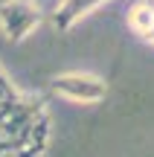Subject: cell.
I'll use <instances>...</instances> for the list:
<instances>
[{
	"instance_id": "277c9868",
	"label": "cell",
	"mask_w": 154,
	"mask_h": 157,
	"mask_svg": "<svg viewBox=\"0 0 154 157\" xmlns=\"http://www.w3.org/2000/svg\"><path fill=\"white\" fill-rule=\"evenodd\" d=\"M128 26L134 29L137 38H143L145 44L154 47V6L148 0H145V3H137L128 12Z\"/></svg>"
},
{
	"instance_id": "8992f818",
	"label": "cell",
	"mask_w": 154,
	"mask_h": 157,
	"mask_svg": "<svg viewBox=\"0 0 154 157\" xmlns=\"http://www.w3.org/2000/svg\"><path fill=\"white\" fill-rule=\"evenodd\" d=\"M0 157H21V154H17V151H3Z\"/></svg>"
},
{
	"instance_id": "7a4b0ae2",
	"label": "cell",
	"mask_w": 154,
	"mask_h": 157,
	"mask_svg": "<svg viewBox=\"0 0 154 157\" xmlns=\"http://www.w3.org/2000/svg\"><path fill=\"white\" fill-rule=\"evenodd\" d=\"M47 87H50V93H58L70 102H85V105L102 102L108 93V82L93 73H61L52 76Z\"/></svg>"
},
{
	"instance_id": "ba28073f",
	"label": "cell",
	"mask_w": 154,
	"mask_h": 157,
	"mask_svg": "<svg viewBox=\"0 0 154 157\" xmlns=\"http://www.w3.org/2000/svg\"><path fill=\"white\" fill-rule=\"evenodd\" d=\"M0 154H3V146H0Z\"/></svg>"
},
{
	"instance_id": "9c48e42d",
	"label": "cell",
	"mask_w": 154,
	"mask_h": 157,
	"mask_svg": "<svg viewBox=\"0 0 154 157\" xmlns=\"http://www.w3.org/2000/svg\"><path fill=\"white\" fill-rule=\"evenodd\" d=\"M148 3H151V6H154V0H148Z\"/></svg>"
},
{
	"instance_id": "5b68a950",
	"label": "cell",
	"mask_w": 154,
	"mask_h": 157,
	"mask_svg": "<svg viewBox=\"0 0 154 157\" xmlns=\"http://www.w3.org/2000/svg\"><path fill=\"white\" fill-rule=\"evenodd\" d=\"M15 99H21V90L9 82V76H6L3 67H0V102H15Z\"/></svg>"
},
{
	"instance_id": "52a82bcc",
	"label": "cell",
	"mask_w": 154,
	"mask_h": 157,
	"mask_svg": "<svg viewBox=\"0 0 154 157\" xmlns=\"http://www.w3.org/2000/svg\"><path fill=\"white\" fill-rule=\"evenodd\" d=\"M38 3H52V6H55V3H58V0H38Z\"/></svg>"
},
{
	"instance_id": "6da1fadb",
	"label": "cell",
	"mask_w": 154,
	"mask_h": 157,
	"mask_svg": "<svg viewBox=\"0 0 154 157\" xmlns=\"http://www.w3.org/2000/svg\"><path fill=\"white\" fill-rule=\"evenodd\" d=\"M44 21V3L38 0H6L0 3V32L6 41H26Z\"/></svg>"
},
{
	"instance_id": "3957f363",
	"label": "cell",
	"mask_w": 154,
	"mask_h": 157,
	"mask_svg": "<svg viewBox=\"0 0 154 157\" xmlns=\"http://www.w3.org/2000/svg\"><path fill=\"white\" fill-rule=\"evenodd\" d=\"M102 3H108V0H58L52 9V23L58 32H67V29H73L79 17H85L87 12H93Z\"/></svg>"
}]
</instances>
